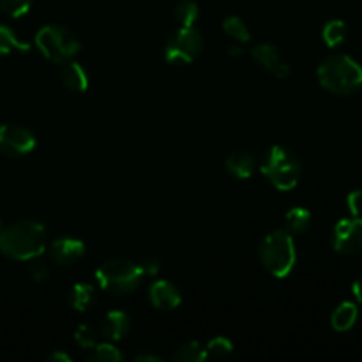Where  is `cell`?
Here are the masks:
<instances>
[{
	"instance_id": "6da1fadb",
	"label": "cell",
	"mask_w": 362,
	"mask_h": 362,
	"mask_svg": "<svg viewBox=\"0 0 362 362\" xmlns=\"http://www.w3.org/2000/svg\"><path fill=\"white\" fill-rule=\"evenodd\" d=\"M48 247L45 225L32 219L11 223L0 232V251L11 260L30 262L39 258Z\"/></svg>"
},
{
	"instance_id": "7a4b0ae2",
	"label": "cell",
	"mask_w": 362,
	"mask_h": 362,
	"mask_svg": "<svg viewBox=\"0 0 362 362\" xmlns=\"http://www.w3.org/2000/svg\"><path fill=\"white\" fill-rule=\"evenodd\" d=\"M318 83L334 95H352L362 88V66L349 55H331L317 69Z\"/></svg>"
},
{
	"instance_id": "3957f363",
	"label": "cell",
	"mask_w": 362,
	"mask_h": 362,
	"mask_svg": "<svg viewBox=\"0 0 362 362\" xmlns=\"http://www.w3.org/2000/svg\"><path fill=\"white\" fill-rule=\"evenodd\" d=\"M260 172L278 191H292L303 175V165L293 151L283 145H272L262 156Z\"/></svg>"
},
{
	"instance_id": "277c9868",
	"label": "cell",
	"mask_w": 362,
	"mask_h": 362,
	"mask_svg": "<svg viewBox=\"0 0 362 362\" xmlns=\"http://www.w3.org/2000/svg\"><path fill=\"white\" fill-rule=\"evenodd\" d=\"M258 257L269 274L283 279L293 271L297 262V250L293 237L286 230H272L262 239Z\"/></svg>"
},
{
	"instance_id": "5b68a950",
	"label": "cell",
	"mask_w": 362,
	"mask_h": 362,
	"mask_svg": "<svg viewBox=\"0 0 362 362\" xmlns=\"http://www.w3.org/2000/svg\"><path fill=\"white\" fill-rule=\"evenodd\" d=\"M35 46L46 60L53 64H66L73 60L81 49L78 35L66 25H45L35 34Z\"/></svg>"
},
{
	"instance_id": "8992f818",
	"label": "cell",
	"mask_w": 362,
	"mask_h": 362,
	"mask_svg": "<svg viewBox=\"0 0 362 362\" xmlns=\"http://www.w3.org/2000/svg\"><path fill=\"white\" fill-rule=\"evenodd\" d=\"M141 278L144 274H141L140 267L124 258H112V260L103 262L95 271L99 288L113 293V296L133 293L140 286Z\"/></svg>"
},
{
	"instance_id": "52a82bcc",
	"label": "cell",
	"mask_w": 362,
	"mask_h": 362,
	"mask_svg": "<svg viewBox=\"0 0 362 362\" xmlns=\"http://www.w3.org/2000/svg\"><path fill=\"white\" fill-rule=\"evenodd\" d=\"M204 49V35L197 27H179L165 45V60L170 66H187Z\"/></svg>"
},
{
	"instance_id": "ba28073f",
	"label": "cell",
	"mask_w": 362,
	"mask_h": 362,
	"mask_svg": "<svg viewBox=\"0 0 362 362\" xmlns=\"http://www.w3.org/2000/svg\"><path fill=\"white\" fill-rule=\"evenodd\" d=\"M35 148V136L28 127L20 124L0 126V154L7 158H23Z\"/></svg>"
},
{
	"instance_id": "9c48e42d",
	"label": "cell",
	"mask_w": 362,
	"mask_h": 362,
	"mask_svg": "<svg viewBox=\"0 0 362 362\" xmlns=\"http://www.w3.org/2000/svg\"><path fill=\"white\" fill-rule=\"evenodd\" d=\"M332 247L336 253L352 257L362 251V218L341 219L332 230Z\"/></svg>"
},
{
	"instance_id": "30bf717a",
	"label": "cell",
	"mask_w": 362,
	"mask_h": 362,
	"mask_svg": "<svg viewBox=\"0 0 362 362\" xmlns=\"http://www.w3.org/2000/svg\"><path fill=\"white\" fill-rule=\"evenodd\" d=\"M251 57L255 59V62L262 67L264 71H267L269 74H272L278 80H285L290 76V66L283 55L279 53V49L274 45H269V42H262V45L253 46L250 49Z\"/></svg>"
},
{
	"instance_id": "8fae6325",
	"label": "cell",
	"mask_w": 362,
	"mask_h": 362,
	"mask_svg": "<svg viewBox=\"0 0 362 362\" xmlns=\"http://www.w3.org/2000/svg\"><path fill=\"white\" fill-rule=\"evenodd\" d=\"M46 250H48L53 264L60 265V267H67V265L76 264L78 260L83 258L85 244L80 239H74V237H60V239L53 240Z\"/></svg>"
},
{
	"instance_id": "7c38bea8",
	"label": "cell",
	"mask_w": 362,
	"mask_h": 362,
	"mask_svg": "<svg viewBox=\"0 0 362 362\" xmlns=\"http://www.w3.org/2000/svg\"><path fill=\"white\" fill-rule=\"evenodd\" d=\"M148 300L159 311H173L182 304V296L173 283L158 279L148 286Z\"/></svg>"
},
{
	"instance_id": "4fadbf2b",
	"label": "cell",
	"mask_w": 362,
	"mask_h": 362,
	"mask_svg": "<svg viewBox=\"0 0 362 362\" xmlns=\"http://www.w3.org/2000/svg\"><path fill=\"white\" fill-rule=\"evenodd\" d=\"M131 318L126 311H110L99 322L98 334H101L106 341H120L129 332Z\"/></svg>"
},
{
	"instance_id": "5bb4252c",
	"label": "cell",
	"mask_w": 362,
	"mask_h": 362,
	"mask_svg": "<svg viewBox=\"0 0 362 362\" xmlns=\"http://www.w3.org/2000/svg\"><path fill=\"white\" fill-rule=\"evenodd\" d=\"M257 168V159L246 151H233L225 161V170L230 177L239 180L250 179Z\"/></svg>"
},
{
	"instance_id": "9a60e30c",
	"label": "cell",
	"mask_w": 362,
	"mask_h": 362,
	"mask_svg": "<svg viewBox=\"0 0 362 362\" xmlns=\"http://www.w3.org/2000/svg\"><path fill=\"white\" fill-rule=\"evenodd\" d=\"M60 81H62L64 88L81 94L88 88V73L81 64L69 60L64 64L62 71H60Z\"/></svg>"
},
{
	"instance_id": "2e32d148",
	"label": "cell",
	"mask_w": 362,
	"mask_h": 362,
	"mask_svg": "<svg viewBox=\"0 0 362 362\" xmlns=\"http://www.w3.org/2000/svg\"><path fill=\"white\" fill-rule=\"evenodd\" d=\"M95 299H98L95 288L92 285H88V283H76L71 288L69 297H67L69 306L74 311H78V313H85V311L92 310V306L95 304Z\"/></svg>"
},
{
	"instance_id": "e0dca14e",
	"label": "cell",
	"mask_w": 362,
	"mask_h": 362,
	"mask_svg": "<svg viewBox=\"0 0 362 362\" xmlns=\"http://www.w3.org/2000/svg\"><path fill=\"white\" fill-rule=\"evenodd\" d=\"M357 318H359V310H357V304L341 303L334 311H332L331 325L334 331L346 332V331H350L354 325H356Z\"/></svg>"
},
{
	"instance_id": "ac0fdd59",
	"label": "cell",
	"mask_w": 362,
	"mask_h": 362,
	"mask_svg": "<svg viewBox=\"0 0 362 362\" xmlns=\"http://www.w3.org/2000/svg\"><path fill=\"white\" fill-rule=\"evenodd\" d=\"M311 226V212L304 207H293L285 216V228L290 235H303Z\"/></svg>"
},
{
	"instance_id": "d6986e66",
	"label": "cell",
	"mask_w": 362,
	"mask_h": 362,
	"mask_svg": "<svg viewBox=\"0 0 362 362\" xmlns=\"http://www.w3.org/2000/svg\"><path fill=\"white\" fill-rule=\"evenodd\" d=\"M28 49H30V46L21 41L13 28L0 25V57L9 55L11 52L27 53Z\"/></svg>"
},
{
	"instance_id": "ffe728a7",
	"label": "cell",
	"mask_w": 362,
	"mask_h": 362,
	"mask_svg": "<svg viewBox=\"0 0 362 362\" xmlns=\"http://www.w3.org/2000/svg\"><path fill=\"white\" fill-rule=\"evenodd\" d=\"M322 39L329 48H338L346 39V25L341 20H331L322 28Z\"/></svg>"
},
{
	"instance_id": "44dd1931",
	"label": "cell",
	"mask_w": 362,
	"mask_h": 362,
	"mask_svg": "<svg viewBox=\"0 0 362 362\" xmlns=\"http://www.w3.org/2000/svg\"><path fill=\"white\" fill-rule=\"evenodd\" d=\"M205 359H207L205 346H202L198 341L184 343L173 352V361L175 362H204Z\"/></svg>"
},
{
	"instance_id": "7402d4cb",
	"label": "cell",
	"mask_w": 362,
	"mask_h": 362,
	"mask_svg": "<svg viewBox=\"0 0 362 362\" xmlns=\"http://www.w3.org/2000/svg\"><path fill=\"white\" fill-rule=\"evenodd\" d=\"M175 20L180 27H194L198 16H200V9L194 0H180L175 6Z\"/></svg>"
},
{
	"instance_id": "603a6c76",
	"label": "cell",
	"mask_w": 362,
	"mask_h": 362,
	"mask_svg": "<svg viewBox=\"0 0 362 362\" xmlns=\"http://www.w3.org/2000/svg\"><path fill=\"white\" fill-rule=\"evenodd\" d=\"M223 30L228 37H232L237 42H247L251 39L250 28L244 23L243 18L239 16H226L223 20Z\"/></svg>"
},
{
	"instance_id": "cb8c5ba5",
	"label": "cell",
	"mask_w": 362,
	"mask_h": 362,
	"mask_svg": "<svg viewBox=\"0 0 362 362\" xmlns=\"http://www.w3.org/2000/svg\"><path fill=\"white\" fill-rule=\"evenodd\" d=\"M90 362H120L124 361V354L120 352L117 346L112 345V341L101 343L90 349V356H88Z\"/></svg>"
},
{
	"instance_id": "d4e9b609",
	"label": "cell",
	"mask_w": 362,
	"mask_h": 362,
	"mask_svg": "<svg viewBox=\"0 0 362 362\" xmlns=\"http://www.w3.org/2000/svg\"><path fill=\"white\" fill-rule=\"evenodd\" d=\"M205 352H207V357H212V359H225L233 352V345L228 338L218 336L205 345Z\"/></svg>"
},
{
	"instance_id": "484cf974",
	"label": "cell",
	"mask_w": 362,
	"mask_h": 362,
	"mask_svg": "<svg viewBox=\"0 0 362 362\" xmlns=\"http://www.w3.org/2000/svg\"><path fill=\"white\" fill-rule=\"evenodd\" d=\"M32 0H0V11L9 18H21L30 11Z\"/></svg>"
},
{
	"instance_id": "4316f807",
	"label": "cell",
	"mask_w": 362,
	"mask_h": 362,
	"mask_svg": "<svg viewBox=\"0 0 362 362\" xmlns=\"http://www.w3.org/2000/svg\"><path fill=\"white\" fill-rule=\"evenodd\" d=\"M74 341L81 349L90 350L98 345V332L90 325H78L76 331H74Z\"/></svg>"
},
{
	"instance_id": "83f0119b",
	"label": "cell",
	"mask_w": 362,
	"mask_h": 362,
	"mask_svg": "<svg viewBox=\"0 0 362 362\" xmlns=\"http://www.w3.org/2000/svg\"><path fill=\"white\" fill-rule=\"evenodd\" d=\"M30 267H28V274H30L32 281L35 283H42L46 281V279L49 278V267L46 262L42 260H37V258H34V260H30Z\"/></svg>"
},
{
	"instance_id": "f1b7e54d",
	"label": "cell",
	"mask_w": 362,
	"mask_h": 362,
	"mask_svg": "<svg viewBox=\"0 0 362 362\" xmlns=\"http://www.w3.org/2000/svg\"><path fill=\"white\" fill-rule=\"evenodd\" d=\"M346 205H349V211L352 214V218H362V191H352L346 197Z\"/></svg>"
},
{
	"instance_id": "f546056e",
	"label": "cell",
	"mask_w": 362,
	"mask_h": 362,
	"mask_svg": "<svg viewBox=\"0 0 362 362\" xmlns=\"http://www.w3.org/2000/svg\"><path fill=\"white\" fill-rule=\"evenodd\" d=\"M138 267H140L144 276H152V278H156V276L161 272V262L154 257H148L145 258V260H141V264L138 265Z\"/></svg>"
},
{
	"instance_id": "4dcf8cb0",
	"label": "cell",
	"mask_w": 362,
	"mask_h": 362,
	"mask_svg": "<svg viewBox=\"0 0 362 362\" xmlns=\"http://www.w3.org/2000/svg\"><path fill=\"white\" fill-rule=\"evenodd\" d=\"M48 362H71V356L69 354L62 352V350H57V352L49 354L48 359H46Z\"/></svg>"
},
{
	"instance_id": "1f68e13d",
	"label": "cell",
	"mask_w": 362,
	"mask_h": 362,
	"mask_svg": "<svg viewBox=\"0 0 362 362\" xmlns=\"http://www.w3.org/2000/svg\"><path fill=\"white\" fill-rule=\"evenodd\" d=\"M352 292H354V297L357 299V303L362 304V274L356 279V283H354Z\"/></svg>"
},
{
	"instance_id": "d6a6232c",
	"label": "cell",
	"mask_w": 362,
	"mask_h": 362,
	"mask_svg": "<svg viewBox=\"0 0 362 362\" xmlns=\"http://www.w3.org/2000/svg\"><path fill=\"white\" fill-rule=\"evenodd\" d=\"M134 361L136 362H161V357L154 356V354H138V356L134 357Z\"/></svg>"
},
{
	"instance_id": "836d02e7",
	"label": "cell",
	"mask_w": 362,
	"mask_h": 362,
	"mask_svg": "<svg viewBox=\"0 0 362 362\" xmlns=\"http://www.w3.org/2000/svg\"><path fill=\"white\" fill-rule=\"evenodd\" d=\"M244 53V49L243 48H237V46H232V48H230V55L232 57H240Z\"/></svg>"
},
{
	"instance_id": "e575fe53",
	"label": "cell",
	"mask_w": 362,
	"mask_h": 362,
	"mask_svg": "<svg viewBox=\"0 0 362 362\" xmlns=\"http://www.w3.org/2000/svg\"><path fill=\"white\" fill-rule=\"evenodd\" d=\"M0 232H2V223H0Z\"/></svg>"
}]
</instances>
